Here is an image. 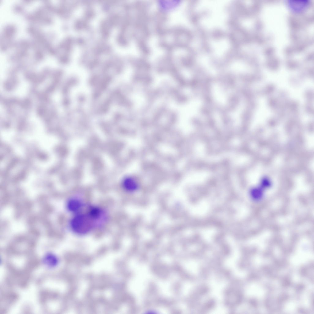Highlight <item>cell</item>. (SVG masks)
I'll return each instance as SVG.
<instances>
[{"label": "cell", "mask_w": 314, "mask_h": 314, "mask_svg": "<svg viewBox=\"0 0 314 314\" xmlns=\"http://www.w3.org/2000/svg\"><path fill=\"white\" fill-rule=\"evenodd\" d=\"M70 225L73 231L80 235L86 234L97 227L95 221L88 213L76 215L71 220Z\"/></svg>", "instance_id": "1"}, {"label": "cell", "mask_w": 314, "mask_h": 314, "mask_svg": "<svg viewBox=\"0 0 314 314\" xmlns=\"http://www.w3.org/2000/svg\"><path fill=\"white\" fill-rule=\"evenodd\" d=\"M309 1L308 0H289L287 4L292 11L296 12H300L306 10L308 7Z\"/></svg>", "instance_id": "2"}, {"label": "cell", "mask_w": 314, "mask_h": 314, "mask_svg": "<svg viewBox=\"0 0 314 314\" xmlns=\"http://www.w3.org/2000/svg\"><path fill=\"white\" fill-rule=\"evenodd\" d=\"M123 187L127 191L133 192L138 188V184L136 180L133 178L128 177L125 178L122 182Z\"/></svg>", "instance_id": "3"}, {"label": "cell", "mask_w": 314, "mask_h": 314, "mask_svg": "<svg viewBox=\"0 0 314 314\" xmlns=\"http://www.w3.org/2000/svg\"><path fill=\"white\" fill-rule=\"evenodd\" d=\"M81 201L76 198L70 199L67 204V209L71 212L76 213L79 211L82 207Z\"/></svg>", "instance_id": "4"}, {"label": "cell", "mask_w": 314, "mask_h": 314, "mask_svg": "<svg viewBox=\"0 0 314 314\" xmlns=\"http://www.w3.org/2000/svg\"><path fill=\"white\" fill-rule=\"evenodd\" d=\"M44 261L46 265L50 267L56 266L58 263L57 258L52 254H48L46 255L44 258Z\"/></svg>", "instance_id": "5"}, {"label": "cell", "mask_w": 314, "mask_h": 314, "mask_svg": "<svg viewBox=\"0 0 314 314\" xmlns=\"http://www.w3.org/2000/svg\"><path fill=\"white\" fill-rule=\"evenodd\" d=\"M178 2H174V1H168L160 2L161 7L164 9H168L174 7L177 4Z\"/></svg>", "instance_id": "6"}]
</instances>
